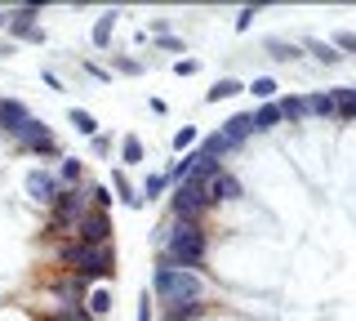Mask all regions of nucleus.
<instances>
[{
	"instance_id": "obj_1",
	"label": "nucleus",
	"mask_w": 356,
	"mask_h": 321,
	"mask_svg": "<svg viewBox=\"0 0 356 321\" xmlns=\"http://www.w3.org/2000/svg\"><path fill=\"white\" fill-rule=\"evenodd\" d=\"M152 246L161 263H174V268H205L209 259V232L205 224H183V219H165L161 228L152 232Z\"/></svg>"
},
{
	"instance_id": "obj_2",
	"label": "nucleus",
	"mask_w": 356,
	"mask_h": 321,
	"mask_svg": "<svg viewBox=\"0 0 356 321\" xmlns=\"http://www.w3.org/2000/svg\"><path fill=\"white\" fill-rule=\"evenodd\" d=\"M209 295V281L192 268H174V263H161L156 259L152 268V299L161 308H183V304H205Z\"/></svg>"
},
{
	"instance_id": "obj_3",
	"label": "nucleus",
	"mask_w": 356,
	"mask_h": 321,
	"mask_svg": "<svg viewBox=\"0 0 356 321\" xmlns=\"http://www.w3.org/2000/svg\"><path fill=\"white\" fill-rule=\"evenodd\" d=\"M58 268L76 272L85 281H116V246H81V241H63L58 246Z\"/></svg>"
},
{
	"instance_id": "obj_4",
	"label": "nucleus",
	"mask_w": 356,
	"mask_h": 321,
	"mask_svg": "<svg viewBox=\"0 0 356 321\" xmlns=\"http://www.w3.org/2000/svg\"><path fill=\"white\" fill-rule=\"evenodd\" d=\"M209 210H214V205H209V196H205V183L187 179V183L170 187V219H183V224H205Z\"/></svg>"
},
{
	"instance_id": "obj_5",
	"label": "nucleus",
	"mask_w": 356,
	"mask_h": 321,
	"mask_svg": "<svg viewBox=\"0 0 356 321\" xmlns=\"http://www.w3.org/2000/svg\"><path fill=\"white\" fill-rule=\"evenodd\" d=\"M58 192H63V183H58V174H54L49 165H31V170L22 174V196H27L31 205L49 210L54 201H58Z\"/></svg>"
},
{
	"instance_id": "obj_6",
	"label": "nucleus",
	"mask_w": 356,
	"mask_h": 321,
	"mask_svg": "<svg viewBox=\"0 0 356 321\" xmlns=\"http://www.w3.org/2000/svg\"><path fill=\"white\" fill-rule=\"evenodd\" d=\"M111 237H116V224H111L107 210H89L72 232V241H81V246H116Z\"/></svg>"
},
{
	"instance_id": "obj_7",
	"label": "nucleus",
	"mask_w": 356,
	"mask_h": 321,
	"mask_svg": "<svg viewBox=\"0 0 356 321\" xmlns=\"http://www.w3.org/2000/svg\"><path fill=\"white\" fill-rule=\"evenodd\" d=\"M40 31V5H9V45H18V40H31Z\"/></svg>"
},
{
	"instance_id": "obj_8",
	"label": "nucleus",
	"mask_w": 356,
	"mask_h": 321,
	"mask_svg": "<svg viewBox=\"0 0 356 321\" xmlns=\"http://www.w3.org/2000/svg\"><path fill=\"white\" fill-rule=\"evenodd\" d=\"M205 196H209V205H218V201H241V196H245V187H241L236 174H232L227 165H222L214 179L205 183Z\"/></svg>"
},
{
	"instance_id": "obj_9",
	"label": "nucleus",
	"mask_w": 356,
	"mask_h": 321,
	"mask_svg": "<svg viewBox=\"0 0 356 321\" xmlns=\"http://www.w3.org/2000/svg\"><path fill=\"white\" fill-rule=\"evenodd\" d=\"M31 120V107L22 98H0V134L5 139H18V130Z\"/></svg>"
},
{
	"instance_id": "obj_10",
	"label": "nucleus",
	"mask_w": 356,
	"mask_h": 321,
	"mask_svg": "<svg viewBox=\"0 0 356 321\" xmlns=\"http://www.w3.org/2000/svg\"><path fill=\"white\" fill-rule=\"evenodd\" d=\"M116 23H120V9H103V14L94 18V27H89V45L98 54L111 49V36H116Z\"/></svg>"
},
{
	"instance_id": "obj_11",
	"label": "nucleus",
	"mask_w": 356,
	"mask_h": 321,
	"mask_svg": "<svg viewBox=\"0 0 356 321\" xmlns=\"http://www.w3.org/2000/svg\"><path fill=\"white\" fill-rule=\"evenodd\" d=\"M111 192H116V201L125 205V210H147V205H143V196H138V187L129 183L125 170H111Z\"/></svg>"
},
{
	"instance_id": "obj_12",
	"label": "nucleus",
	"mask_w": 356,
	"mask_h": 321,
	"mask_svg": "<svg viewBox=\"0 0 356 321\" xmlns=\"http://www.w3.org/2000/svg\"><path fill=\"white\" fill-rule=\"evenodd\" d=\"M54 174H58V183H63V187H85V183H89L85 157H63V161H58V170H54Z\"/></svg>"
},
{
	"instance_id": "obj_13",
	"label": "nucleus",
	"mask_w": 356,
	"mask_h": 321,
	"mask_svg": "<svg viewBox=\"0 0 356 321\" xmlns=\"http://www.w3.org/2000/svg\"><path fill=\"white\" fill-rule=\"evenodd\" d=\"M67 125H72L81 139H94V134H103V125H98V116L89 112V107H67Z\"/></svg>"
},
{
	"instance_id": "obj_14",
	"label": "nucleus",
	"mask_w": 356,
	"mask_h": 321,
	"mask_svg": "<svg viewBox=\"0 0 356 321\" xmlns=\"http://www.w3.org/2000/svg\"><path fill=\"white\" fill-rule=\"evenodd\" d=\"M138 165H147V148L138 134H125L120 139V170H138Z\"/></svg>"
},
{
	"instance_id": "obj_15",
	"label": "nucleus",
	"mask_w": 356,
	"mask_h": 321,
	"mask_svg": "<svg viewBox=\"0 0 356 321\" xmlns=\"http://www.w3.org/2000/svg\"><path fill=\"white\" fill-rule=\"evenodd\" d=\"M218 134H222V139H227V143H232V148H241V143H245V139H250V134H254V116H250V112H241V116H232V120H227V125H222V130H218Z\"/></svg>"
},
{
	"instance_id": "obj_16",
	"label": "nucleus",
	"mask_w": 356,
	"mask_h": 321,
	"mask_svg": "<svg viewBox=\"0 0 356 321\" xmlns=\"http://www.w3.org/2000/svg\"><path fill=\"white\" fill-rule=\"evenodd\" d=\"M85 308H89V317H94V321H103L111 308H116V295H111V285H98V290H89V295H85Z\"/></svg>"
},
{
	"instance_id": "obj_17",
	"label": "nucleus",
	"mask_w": 356,
	"mask_h": 321,
	"mask_svg": "<svg viewBox=\"0 0 356 321\" xmlns=\"http://www.w3.org/2000/svg\"><path fill=\"white\" fill-rule=\"evenodd\" d=\"M196 152H200V157H205V161H218V165H222V157H232V152H236V148H232V143H227V139H222L218 130H214V134H205V139L196 143Z\"/></svg>"
},
{
	"instance_id": "obj_18",
	"label": "nucleus",
	"mask_w": 356,
	"mask_h": 321,
	"mask_svg": "<svg viewBox=\"0 0 356 321\" xmlns=\"http://www.w3.org/2000/svg\"><path fill=\"white\" fill-rule=\"evenodd\" d=\"M85 196H89V210H107L111 214V205H116V196H111V187L107 183H85Z\"/></svg>"
},
{
	"instance_id": "obj_19",
	"label": "nucleus",
	"mask_w": 356,
	"mask_h": 321,
	"mask_svg": "<svg viewBox=\"0 0 356 321\" xmlns=\"http://www.w3.org/2000/svg\"><path fill=\"white\" fill-rule=\"evenodd\" d=\"M250 116H254V134H267V130L281 125V107H276V103H263L259 112H250Z\"/></svg>"
},
{
	"instance_id": "obj_20",
	"label": "nucleus",
	"mask_w": 356,
	"mask_h": 321,
	"mask_svg": "<svg viewBox=\"0 0 356 321\" xmlns=\"http://www.w3.org/2000/svg\"><path fill=\"white\" fill-rule=\"evenodd\" d=\"M236 94H245V85L236 76H222V81H214V90L205 94V103H222V98H236Z\"/></svg>"
},
{
	"instance_id": "obj_21",
	"label": "nucleus",
	"mask_w": 356,
	"mask_h": 321,
	"mask_svg": "<svg viewBox=\"0 0 356 321\" xmlns=\"http://www.w3.org/2000/svg\"><path fill=\"white\" fill-rule=\"evenodd\" d=\"M303 103H307V116H325V120L339 116V107H334V94H330V90H325V94H307Z\"/></svg>"
},
{
	"instance_id": "obj_22",
	"label": "nucleus",
	"mask_w": 356,
	"mask_h": 321,
	"mask_svg": "<svg viewBox=\"0 0 356 321\" xmlns=\"http://www.w3.org/2000/svg\"><path fill=\"white\" fill-rule=\"evenodd\" d=\"M165 187H170V179H165V174H147V179H143V187H138L143 205H147V201H161V196H165Z\"/></svg>"
},
{
	"instance_id": "obj_23",
	"label": "nucleus",
	"mask_w": 356,
	"mask_h": 321,
	"mask_svg": "<svg viewBox=\"0 0 356 321\" xmlns=\"http://www.w3.org/2000/svg\"><path fill=\"white\" fill-rule=\"evenodd\" d=\"M303 45H307L312 54H316V58H321V63H325V68H334V63H339V58H343V54H339V49H334V45H330V40H316V36H303Z\"/></svg>"
},
{
	"instance_id": "obj_24",
	"label": "nucleus",
	"mask_w": 356,
	"mask_h": 321,
	"mask_svg": "<svg viewBox=\"0 0 356 321\" xmlns=\"http://www.w3.org/2000/svg\"><path fill=\"white\" fill-rule=\"evenodd\" d=\"M267 54H272L276 63H294V58H298V45H294V40H281V36H272V40H267Z\"/></svg>"
},
{
	"instance_id": "obj_25",
	"label": "nucleus",
	"mask_w": 356,
	"mask_h": 321,
	"mask_svg": "<svg viewBox=\"0 0 356 321\" xmlns=\"http://www.w3.org/2000/svg\"><path fill=\"white\" fill-rule=\"evenodd\" d=\"M196 143H200V130L196 125H183L174 134V152H178V157H187V152H196Z\"/></svg>"
},
{
	"instance_id": "obj_26",
	"label": "nucleus",
	"mask_w": 356,
	"mask_h": 321,
	"mask_svg": "<svg viewBox=\"0 0 356 321\" xmlns=\"http://www.w3.org/2000/svg\"><path fill=\"white\" fill-rule=\"evenodd\" d=\"M276 107H281V120H307V103H303V98H294V94L281 98Z\"/></svg>"
},
{
	"instance_id": "obj_27",
	"label": "nucleus",
	"mask_w": 356,
	"mask_h": 321,
	"mask_svg": "<svg viewBox=\"0 0 356 321\" xmlns=\"http://www.w3.org/2000/svg\"><path fill=\"white\" fill-rule=\"evenodd\" d=\"M245 90H250L254 98H263V103H272V94L281 90V85H276L272 76H254V85H245Z\"/></svg>"
},
{
	"instance_id": "obj_28",
	"label": "nucleus",
	"mask_w": 356,
	"mask_h": 321,
	"mask_svg": "<svg viewBox=\"0 0 356 321\" xmlns=\"http://www.w3.org/2000/svg\"><path fill=\"white\" fill-rule=\"evenodd\" d=\"M107 58H111V72H120V76H138L143 72V63L129 58V54H107Z\"/></svg>"
},
{
	"instance_id": "obj_29",
	"label": "nucleus",
	"mask_w": 356,
	"mask_h": 321,
	"mask_svg": "<svg viewBox=\"0 0 356 321\" xmlns=\"http://www.w3.org/2000/svg\"><path fill=\"white\" fill-rule=\"evenodd\" d=\"M134 321H156V299H152L147 285L138 290V313H134Z\"/></svg>"
},
{
	"instance_id": "obj_30",
	"label": "nucleus",
	"mask_w": 356,
	"mask_h": 321,
	"mask_svg": "<svg viewBox=\"0 0 356 321\" xmlns=\"http://www.w3.org/2000/svg\"><path fill=\"white\" fill-rule=\"evenodd\" d=\"M89 152L94 157H111V134H94L89 139Z\"/></svg>"
},
{
	"instance_id": "obj_31",
	"label": "nucleus",
	"mask_w": 356,
	"mask_h": 321,
	"mask_svg": "<svg viewBox=\"0 0 356 321\" xmlns=\"http://www.w3.org/2000/svg\"><path fill=\"white\" fill-rule=\"evenodd\" d=\"M200 72V58H178L174 63V76H196Z\"/></svg>"
},
{
	"instance_id": "obj_32",
	"label": "nucleus",
	"mask_w": 356,
	"mask_h": 321,
	"mask_svg": "<svg viewBox=\"0 0 356 321\" xmlns=\"http://www.w3.org/2000/svg\"><path fill=\"white\" fill-rule=\"evenodd\" d=\"M254 14H259V5H245L241 14H236V31H250V23H254Z\"/></svg>"
},
{
	"instance_id": "obj_33",
	"label": "nucleus",
	"mask_w": 356,
	"mask_h": 321,
	"mask_svg": "<svg viewBox=\"0 0 356 321\" xmlns=\"http://www.w3.org/2000/svg\"><path fill=\"white\" fill-rule=\"evenodd\" d=\"M334 49H348V54H356V31H339V36H334Z\"/></svg>"
},
{
	"instance_id": "obj_34",
	"label": "nucleus",
	"mask_w": 356,
	"mask_h": 321,
	"mask_svg": "<svg viewBox=\"0 0 356 321\" xmlns=\"http://www.w3.org/2000/svg\"><path fill=\"white\" fill-rule=\"evenodd\" d=\"M81 68H85L89 76H94V81H111V72H107V68H98V63H94V58H85V63H81Z\"/></svg>"
},
{
	"instance_id": "obj_35",
	"label": "nucleus",
	"mask_w": 356,
	"mask_h": 321,
	"mask_svg": "<svg viewBox=\"0 0 356 321\" xmlns=\"http://www.w3.org/2000/svg\"><path fill=\"white\" fill-rule=\"evenodd\" d=\"M152 45H161V49H183V40H178V36H152Z\"/></svg>"
},
{
	"instance_id": "obj_36",
	"label": "nucleus",
	"mask_w": 356,
	"mask_h": 321,
	"mask_svg": "<svg viewBox=\"0 0 356 321\" xmlns=\"http://www.w3.org/2000/svg\"><path fill=\"white\" fill-rule=\"evenodd\" d=\"M40 81H44V85H49V90H63V81H58V72H49V68H44V72H40Z\"/></svg>"
},
{
	"instance_id": "obj_37",
	"label": "nucleus",
	"mask_w": 356,
	"mask_h": 321,
	"mask_svg": "<svg viewBox=\"0 0 356 321\" xmlns=\"http://www.w3.org/2000/svg\"><path fill=\"white\" fill-rule=\"evenodd\" d=\"M0 27H9V5H5V9H0Z\"/></svg>"
},
{
	"instance_id": "obj_38",
	"label": "nucleus",
	"mask_w": 356,
	"mask_h": 321,
	"mask_svg": "<svg viewBox=\"0 0 356 321\" xmlns=\"http://www.w3.org/2000/svg\"><path fill=\"white\" fill-rule=\"evenodd\" d=\"M40 321H58V317H54V313H40Z\"/></svg>"
}]
</instances>
